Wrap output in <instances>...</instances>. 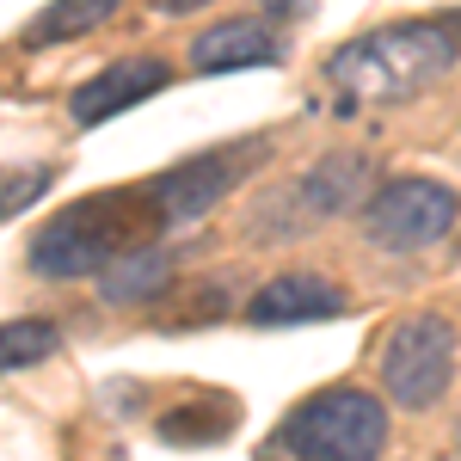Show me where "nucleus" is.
<instances>
[{
    "label": "nucleus",
    "instance_id": "f257e3e1",
    "mask_svg": "<svg viewBox=\"0 0 461 461\" xmlns=\"http://www.w3.org/2000/svg\"><path fill=\"white\" fill-rule=\"evenodd\" d=\"M173 228L160 197H154V178L148 185H117V191H93V197H74L68 210H56L43 228L32 234V265L37 277H105L117 258L154 247V234Z\"/></svg>",
    "mask_w": 461,
    "mask_h": 461
},
{
    "label": "nucleus",
    "instance_id": "f03ea898",
    "mask_svg": "<svg viewBox=\"0 0 461 461\" xmlns=\"http://www.w3.org/2000/svg\"><path fill=\"white\" fill-rule=\"evenodd\" d=\"M456 56L461 50L443 19H400V25H375V32L339 43L320 62V80L332 86L339 111L400 105V99H419L425 86H437L456 68Z\"/></svg>",
    "mask_w": 461,
    "mask_h": 461
},
{
    "label": "nucleus",
    "instance_id": "7ed1b4c3",
    "mask_svg": "<svg viewBox=\"0 0 461 461\" xmlns=\"http://www.w3.org/2000/svg\"><path fill=\"white\" fill-rule=\"evenodd\" d=\"M277 443L295 461H375L388 449V406L369 388H320L284 419Z\"/></svg>",
    "mask_w": 461,
    "mask_h": 461
},
{
    "label": "nucleus",
    "instance_id": "20e7f679",
    "mask_svg": "<svg viewBox=\"0 0 461 461\" xmlns=\"http://www.w3.org/2000/svg\"><path fill=\"white\" fill-rule=\"evenodd\" d=\"M375 375H382V393L393 406H406V412L437 406L456 382V320L449 314L393 320V332L382 339V357H375Z\"/></svg>",
    "mask_w": 461,
    "mask_h": 461
},
{
    "label": "nucleus",
    "instance_id": "39448f33",
    "mask_svg": "<svg viewBox=\"0 0 461 461\" xmlns=\"http://www.w3.org/2000/svg\"><path fill=\"white\" fill-rule=\"evenodd\" d=\"M369 178H375V160H369V154H351V148H339V154L314 160L302 178H289L284 191H271V197L258 203V215H252V228H258L265 240H295L302 228L345 215L357 197H363Z\"/></svg>",
    "mask_w": 461,
    "mask_h": 461
},
{
    "label": "nucleus",
    "instance_id": "423d86ee",
    "mask_svg": "<svg viewBox=\"0 0 461 461\" xmlns=\"http://www.w3.org/2000/svg\"><path fill=\"white\" fill-rule=\"evenodd\" d=\"M461 221V197L443 178H388L363 203L357 228L375 252H425Z\"/></svg>",
    "mask_w": 461,
    "mask_h": 461
},
{
    "label": "nucleus",
    "instance_id": "0eeeda50",
    "mask_svg": "<svg viewBox=\"0 0 461 461\" xmlns=\"http://www.w3.org/2000/svg\"><path fill=\"white\" fill-rule=\"evenodd\" d=\"M265 160H271V136H234V142L185 154L178 167H167V173L154 178V197H160L167 221H197V215H210L228 191H240Z\"/></svg>",
    "mask_w": 461,
    "mask_h": 461
},
{
    "label": "nucleus",
    "instance_id": "6e6552de",
    "mask_svg": "<svg viewBox=\"0 0 461 461\" xmlns=\"http://www.w3.org/2000/svg\"><path fill=\"white\" fill-rule=\"evenodd\" d=\"M160 86H173V68H167L160 56H123V62H111V68H99L93 80L74 86L68 117L74 123H105V117H117V111L154 99Z\"/></svg>",
    "mask_w": 461,
    "mask_h": 461
},
{
    "label": "nucleus",
    "instance_id": "1a4fd4ad",
    "mask_svg": "<svg viewBox=\"0 0 461 461\" xmlns=\"http://www.w3.org/2000/svg\"><path fill=\"white\" fill-rule=\"evenodd\" d=\"M345 308H351V295L332 277H320V271H284V277L252 289L247 320L252 326H302V320H332V314H345Z\"/></svg>",
    "mask_w": 461,
    "mask_h": 461
},
{
    "label": "nucleus",
    "instance_id": "9d476101",
    "mask_svg": "<svg viewBox=\"0 0 461 461\" xmlns=\"http://www.w3.org/2000/svg\"><path fill=\"white\" fill-rule=\"evenodd\" d=\"M284 37L258 19H221L203 37H191V68L197 74H234V68H277Z\"/></svg>",
    "mask_w": 461,
    "mask_h": 461
},
{
    "label": "nucleus",
    "instance_id": "9b49d317",
    "mask_svg": "<svg viewBox=\"0 0 461 461\" xmlns=\"http://www.w3.org/2000/svg\"><path fill=\"white\" fill-rule=\"evenodd\" d=\"M173 289V252L167 247H142L130 258H117L105 277H99V302L111 308H136V302H154Z\"/></svg>",
    "mask_w": 461,
    "mask_h": 461
},
{
    "label": "nucleus",
    "instance_id": "f8f14e48",
    "mask_svg": "<svg viewBox=\"0 0 461 461\" xmlns=\"http://www.w3.org/2000/svg\"><path fill=\"white\" fill-rule=\"evenodd\" d=\"M160 443H178V449H191V443H221L228 430H234V400L228 393H203V400H185V406H167L160 419Z\"/></svg>",
    "mask_w": 461,
    "mask_h": 461
},
{
    "label": "nucleus",
    "instance_id": "ddd939ff",
    "mask_svg": "<svg viewBox=\"0 0 461 461\" xmlns=\"http://www.w3.org/2000/svg\"><path fill=\"white\" fill-rule=\"evenodd\" d=\"M123 0H50L43 13H37L32 25H25V50H50V43H74V37L99 32L111 13H117Z\"/></svg>",
    "mask_w": 461,
    "mask_h": 461
},
{
    "label": "nucleus",
    "instance_id": "4468645a",
    "mask_svg": "<svg viewBox=\"0 0 461 461\" xmlns=\"http://www.w3.org/2000/svg\"><path fill=\"white\" fill-rule=\"evenodd\" d=\"M56 345H62L56 320H6L0 326V369H32L43 357H56Z\"/></svg>",
    "mask_w": 461,
    "mask_h": 461
},
{
    "label": "nucleus",
    "instance_id": "2eb2a0df",
    "mask_svg": "<svg viewBox=\"0 0 461 461\" xmlns=\"http://www.w3.org/2000/svg\"><path fill=\"white\" fill-rule=\"evenodd\" d=\"M228 308V284H210V289H191V295H178L173 308H160V326L167 332H185L191 320H215Z\"/></svg>",
    "mask_w": 461,
    "mask_h": 461
},
{
    "label": "nucleus",
    "instance_id": "dca6fc26",
    "mask_svg": "<svg viewBox=\"0 0 461 461\" xmlns=\"http://www.w3.org/2000/svg\"><path fill=\"white\" fill-rule=\"evenodd\" d=\"M43 185H50V167H32V173H19L13 178V191L0 185V215H19L32 197H43Z\"/></svg>",
    "mask_w": 461,
    "mask_h": 461
},
{
    "label": "nucleus",
    "instance_id": "f3484780",
    "mask_svg": "<svg viewBox=\"0 0 461 461\" xmlns=\"http://www.w3.org/2000/svg\"><path fill=\"white\" fill-rule=\"evenodd\" d=\"M154 13H167V19H185V13H197V6H210V0H148Z\"/></svg>",
    "mask_w": 461,
    "mask_h": 461
},
{
    "label": "nucleus",
    "instance_id": "a211bd4d",
    "mask_svg": "<svg viewBox=\"0 0 461 461\" xmlns=\"http://www.w3.org/2000/svg\"><path fill=\"white\" fill-rule=\"evenodd\" d=\"M258 6H265V13H271V19H289V13H302V6H308V0H258Z\"/></svg>",
    "mask_w": 461,
    "mask_h": 461
},
{
    "label": "nucleus",
    "instance_id": "6ab92c4d",
    "mask_svg": "<svg viewBox=\"0 0 461 461\" xmlns=\"http://www.w3.org/2000/svg\"><path fill=\"white\" fill-rule=\"evenodd\" d=\"M443 25H449V37H456V50H461V6L449 13V19H443Z\"/></svg>",
    "mask_w": 461,
    "mask_h": 461
}]
</instances>
